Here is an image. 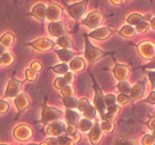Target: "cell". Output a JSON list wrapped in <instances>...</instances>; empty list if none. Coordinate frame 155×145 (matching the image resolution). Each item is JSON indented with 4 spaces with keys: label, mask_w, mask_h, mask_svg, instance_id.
<instances>
[{
    "label": "cell",
    "mask_w": 155,
    "mask_h": 145,
    "mask_svg": "<svg viewBox=\"0 0 155 145\" xmlns=\"http://www.w3.org/2000/svg\"><path fill=\"white\" fill-rule=\"evenodd\" d=\"M85 39H86V57L89 62L94 63L109 54L92 45L88 39L87 36H86Z\"/></svg>",
    "instance_id": "cell-1"
},
{
    "label": "cell",
    "mask_w": 155,
    "mask_h": 145,
    "mask_svg": "<svg viewBox=\"0 0 155 145\" xmlns=\"http://www.w3.org/2000/svg\"><path fill=\"white\" fill-rule=\"evenodd\" d=\"M64 113L61 110H57L54 107H49L45 104L42 107L41 122H43L44 124H46L49 122H55L58 119H61Z\"/></svg>",
    "instance_id": "cell-2"
},
{
    "label": "cell",
    "mask_w": 155,
    "mask_h": 145,
    "mask_svg": "<svg viewBox=\"0 0 155 145\" xmlns=\"http://www.w3.org/2000/svg\"><path fill=\"white\" fill-rule=\"evenodd\" d=\"M93 79V82H94V89H95V99H94V105H95V108L99 112L101 116L105 113L106 109H107V107L105 105V103H104V96L102 93V91L100 89L98 85L97 84L96 81H95V79L92 77Z\"/></svg>",
    "instance_id": "cell-3"
},
{
    "label": "cell",
    "mask_w": 155,
    "mask_h": 145,
    "mask_svg": "<svg viewBox=\"0 0 155 145\" xmlns=\"http://www.w3.org/2000/svg\"><path fill=\"white\" fill-rule=\"evenodd\" d=\"M155 45L151 41H145L138 45V51L142 57L147 60H152L155 56Z\"/></svg>",
    "instance_id": "cell-4"
},
{
    "label": "cell",
    "mask_w": 155,
    "mask_h": 145,
    "mask_svg": "<svg viewBox=\"0 0 155 145\" xmlns=\"http://www.w3.org/2000/svg\"><path fill=\"white\" fill-rule=\"evenodd\" d=\"M103 21V16L98 11H94L87 15L83 21V24L89 28L95 29L99 27Z\"/></svg>",
    "instance_id": "cell-5"
},
{
    "label": "cell",
    "mask_w": 155,
    "mask_h": 145,
    "mask_svg": "<svg viewBox=\"0 0 155 145\" xmlns=\"http://www.w3.org/2000/svg\"><path fill=\"white\" fill-rule=\"evenodd\" d=\"M87 4V1H83L68 6V12H69L70 15L76 20L80 18L83 16V14L86 12Z\"/></svg>",
    "instance_id": "cell-6"
},
{
    "label": "cell",
    "mask_w": 155,
    "mask_h": 145,
    "mask_svg": "<svg viewBox=\"0 0 155 145\" xmlns=\"http://www.w3.org/2000/svg\"><path fill=\"white\" fill-rule=\"evenodd\" d=\"M24 82H25V80L24 81H19L17 79L12 78L9 82L4 98H14V97H16L20 92V91H21L23 84Z\"/></svg>",
    "instance_id": "cell-7"
},
{
    "label": "cell",
    "mask_w": 155,
    "mask_h": 145,
    "mask_svg": "<svg viewBox=\"0 0 155 145\" xmlns=\"http://www.w3.org/2000/svg\"><path fill=\"white\" fill-rule=\"evenodd\" d=\"M27 45L32 46L39 51H48L52 49L54 45V42L46 38H40L34 42L27 43Z\"/></svg>",
    "instance_id": "cell-8"
},
{
    "label": "cell",
    "mask_w": 155,
    "mask_h": 145,
    "mask_svg": "<svg viewBox=\"0 0 155 145\" xmlns=\"http://www.w3.org/2000/svg\"><path fill=\"white\" fill-rule=\"evenodd\" d=\"M14 134L18 140L25 141L29 140L33 135L32 129L29 126L25 125H18L14 131Z\"/></svg>",
    "instance_id": "cell-9"
},
{
    "label": "cell",
    "mask_w": 155,
    "mask_h": 145,
    "mask_svg": "<svg viewBox=\"0 0 155 145\" xmlns=\"http://www.w3.org/2000/svg\"><path fill=\"white\" fill-rule=\"evenodd\" d=\"M145 83H146V79H144L143 81L137 82V84L135 85L133 88H131V90L130 92V98L131 102L140 99L143 96L144 94H145Z\"/></svg>",
    "instance_id": "cell-10"
},
{
    "label": "cell",
    "mask_w": 155,
    "mask_h": 145,
    "mask_svg": "<svg viewBox=\"0 0 155 145\" xmlns=\"http://www.w3.org/2000/svg\"><path fill=\"white\" fill-rule=\"evenodd\" d=\"M48 31L51 36L54 37H60V36H64L67 33L66 25L64 23L61 21H57V22H51L48 25Z\"/></svg>",
    "instance_id": "cell-11"
},
{
    "label": "cell",
    "mask_w": 155,
    "mask_h": 145,
    "mask_svg": "<svg viewBox=\"0 0 155 145\" xmlns=\"http://www.w3.org/2000/svg\"><path fill=\"white\" fill-rule=\"evenodd\" d=\"M63 9L55 3H51L46 8L45 18L54 22L56 20L59 19L62 16Z\"/></svg>",
    "instance_id": "cell-12"
},
{
    "label": "cell",
    "mask_w": 155,
    "mask_h": 145,
    "mask_svg": "<svg viewBox=\"0 0 155 145\" xmlns=\"http://www.w3.org/2000/svg\"><path fill=\"white\" fill-rule=\"evenodd\" d=\"M15 104L18 110V115L22 113L30 106V100L24 93L17 95L15 99Z\"/></svg>",
    "instance_id": "cell-13"
},
{
    "label": "cell",
    "mask_w": 155,
    "mask_h": 145,
    "mask_svg": "<svg viewBox=\"0 0 155 145\" xmlns=\"http://www.w3.org/2000/svg\"><path fill=\"white\" fill-rule=\"evenodd\" d=\"M114 31L109 28H106V27H102V28H98L92 31V33H89V36L94 38L98 40H105V39H108L112 34H113Z\"/></svg>",
    "instance_id": "cell-14"
},
{
    "label": "cell",
    "mask_w": 155,
    "mask_h": 145,
    "mask_svg": "<svg viewBox=\"0 0 155 145\" xmlns=\"http://www.w3.org/2000/svg\"><path fill=\"white\" fill-rule=\"evenodd\" d=\"M103 136H104V133L101 131V127L98 123H96L95 126L92 127V131L89 133V137H90L92 144L98 145L102 140Z\"/></svg>",
    "instance_id": "cell-15"
},
{
    "label": "cell",
    "mask_w": 155,
    "mask_h": 145,
    "mask_svg": "<svg viewBox=\"0 0 155 145\" xmlns=\"http://www.w3.org/2000/svg\"><path fill=\"white\" fill-rule=\"evenodd\" d=\"M65 124L63 122H60V121H55L53 122L48 125V128H47V132L48 134L52 136H56L60 134L63 131H64L65 129Z\"/></svg>",
    "instance_id": "cell-16"
},
{
    "label": "cell",
    "mask_w": 155,
    "mask_h": 145,
    "mask_svg": "<svg viewBox=\"0 0 155 145\" xmlns=\"http://www.w3.org/2000/svg\"><path fill=\"white\" fill-rule=\"evenodd\" d=\"M114 72L115 74V76L117 78L118 80L120 82L126 81L129 76V68L127 66L125 65H121V64H116L115 67L113 69Z\"/></svg>",
    "instance_id": "cell-17"
},
{
    "label": "cell",
    "mask_w": 155,
    "mask_h": 145,
    "mask_svg": "<svg viewBox=\"0 0 155 145\" xmlns=\"http://www.w3.org/2000/svg\"><path fill=\"white\" fill-rule=\"evenodd\" d=\"M45 14H46V6L45 5L40 3V4L36 5L33 8V11H32L30 14L32 16L35 17L36 18H37L39 21H44V20L45 18Z\"/></svg>",
    "instance_id": "cell-18"
},
{
    "label": "cell",
    "mask_w": 155,
    "mask_h": 145,
    "mask_svg": "<svg viewBox=\"0 0 155 145\" xmlns=\"http://www.w3.org/2000/svg\"><path fill=\"white\" fill-rule=\"evenodd\" d=\"M86 66V63L84 60L81 57H76L72 60L70 63V68L72 71L76 72H79L83 71Z\"/></svg>",
    "instance_id": "cell-19"
},
{
    "label": "cell",
    "mask_w": 155,
    "mask_h": 145,
    "mask_svg": "<svg viewBox=\"0 0 155 145\" xmlns=\"http://www.w3.org/2000/svg\"><path fill=\"white\" fill-rule=\"evenodd\" d=\"M65 119L67 120L68 123L77 125V123L80 121V115L74 110H71V109H67L66 112H65Z\"/></svg>",
    "instance_id": "cell-20"
},
{
    "label": "cell",
    "mask_w": 155,
    "mask_h": 145,
    "mask_svg": "<svg viewBox=\"0 0 155 145\" xmlns=\"http://www.w3.org/2000/svg\"><path fill=\"white\" fill-rule=\"evenodd\" d=\"M57 44L63 48V49L68 50L73 47V42L68 36H62L58 38Z\"/></svg>",
    "instance_id": "cell-21"
},
{
    "label": "cell",
    "mask_w": 155,
    "mask_h": 145,
    "mask_svg": "<svg viewBox=\"0 0 155 145\" xmlns=\"http://www.w3.org/2000/svg\"><path fill=\"white\" fill-rule=\"evenodd\" d=\"M55 52L58 54L59 57L63 61H69L70 60L73 58L75 56V54L72 52L70 50L66 49H60V50H55Z\"/></svg>",
    "instance_id": "cell-22"
},
{
    "label": "cell",
    "mask_w": 155,
    "mask_h": 145,
    "mask_svg": "<svg viewBox=\"0 0 155 145\" xmlns=\"http://www.w3.org/2000/svg\"><path fill=\"white\" fill-rule=\"evenodd\" d=\"M119 34L125 38H132L136 36V31L131 26L126 25L120 30Z\"/></svg>",
    "instance_id": "cell-23"
},
{
    "label": "cell",
    "mask_w": 155,
    "mask_h": 145,
    "mask_svg": "<svg viewBox=\"0 0 155 145\" xmlns=\"http://www.w3.org/2000/svg\"><path fill=\"white\" fill-rule=\"evenodd\" d=\"M14 41H15V36L11 33H6L0 39L1 45H2L4 47L12 46L14 43Z\"/></svg>",
    "instance_id": "cell-24"
},
{
    "label": "cell",
    "mask_w": 155,
    "mask_h": 145,
    "mask_svg": "<svg viewBox=\"0 0 155 145\" xmlns=\"http://www.w3.org/2000/svg\"><path fill=\"white\" fill-rule=\"evenodd\" d=\"M2 65L5 66H9L15 61V57L10 53H4L1 57Z\"/></svg>",
    "instance_id": "cell-25"
},
{
    "label": "cell",
    "mask_w": 155,
    "mask_h": 145,
    "mask_svg": "<svg viewBox=\"0 0 155 145\" xmlns=\"http://www.w3.org/2000/svg\"><path fill=\"white\" fill-rule=\"evenodd\" d=\"M144 21V17L142 16L140 14H134L130 15V17L127 19V22L129 23L131 25H139V24H141L142 22H143Z\"/></svg>",
    "instance_id": "cell-26"
},
{
    "label": "cell",
    "mask_w": 155,
    "mask_h": 145,
    "mask_svg": "<svg viewBox=\"0 0 155 145\" xmlns=\"http://www.w3.org/2000/svg\"><path fill=\"white\" fill-rule=\"evenodd\" d=\"M64 104L68 108L74 109L76 108L78 104V100L74 97H69V98H62Z\"/></svg>",
    "instance_id": "cell-27"
},
{
    "label": "cell",
    "mask_w": 155,
    "mask_h": 145,
    "mask_svg": "<svg viewBox=\"0 0 155 145\" xmlns=\"http://www.w3.org/2000/svg\"><path fill=\"white\" fill-rule=\"evenodd\" d=\"M92 127H93V123H92V121L88 120L86 119H83L79 123L78 128L82 131H88L92 129Z\"/></svg>",
    "instance_id": "cell-28"
},
{
    "label": "cell",
    "mask_w": 155,
    "mask_h": 145,
    "mask_svg": "<svg viewBox=\"0 0 155 145\" xmlns=\"http://www.w3.org/2000/svg\"><path fill=\"white\" fill-rule=\"evenodd\" d=\"M83 114H84V116L86 118V119L90 120V119L95 118V116H96V109L95 108L94 106L90 105L83 112Z\"/></svg>",
    "instance_id": "cell-29"
},
{
    "label": "cell",
    "mask_w": 155,
    "mask_h": 145,
    "mask_svg": "<svg viewBox=\"0 0 155 145\" xmlns=\"http://www.w3.org/2000/svg\"><path fill=\"white\" fill-rule=\"evenodd\" d=\"M74 94H75V90L71 85H67L61 89V95H63L64 98L73 97Z\"/></svg>",
    "instance_id": "cell-30"
},
{
    "label": "cell",
    "mask_w": 155,
    "mask_h": 145,
    "mask_svg": "<svg viewBox=\"0 0 155 145\" xmlns=\"http://www.w3.org/2000/svg\"><path fill=\"white\" fill-rule=\"evenodd\" d=\"M118 89L120 92H122L123 94H127L130 93V90H131V86L130 85L128 82L127 81H123V82H120L119 84L117 85Z\"/></svg>",
    "instance_id": "cell-31"
},
{
    "label": "cell",
    "mask_w": 155,
    "mask_h": 145,
    "mask_svg": "<svg viewBox=\"0 0 155 145\" xmlns=\"http://www.w3.org/2000/svg\"><path fill=\"white\" fill-rule=\"evenodd\" d=\"M101 129L102 131L106 133H112L115 129V125L114 122H104L101 124Z\"/></svg>",
    "instance_id": "cell-32"
},
{
    "label": "cell",
    "mask_w": 155,
    "mask_h": 145,
    "mask_svg": "<svg viewBox=\"0 0 155 145\" xmlns=\"http://www.w3.org/2000/svg\"><path fill=\"white\" fill-rule=\"evenodd\" d=\"M90 105V103H89V101L86 98H83V99L78 101L77 107L80 111L84 112Z\"/></svg>",
    "instance_id": "cell-33"
},
{
    "label": "cell",
    "mask_w": 155,
    "mask_h": 145,
    "mask_svg": "<svg viewBox=\"0 0 155 145\" xmlns=\"http://www.w3.org/2000/svg\"><path fill=\"white\" fill-rule=\"evenodd\" d=\"M51 69L54 71L55 72L59 74H65L66 72H68V69H69V66H68L65 63H61V64L57 65V66H54Z\"/></svg>",
    "instance_id": "cell-34"
},
{
    "label": "cell",
    "mask_w": 155,
    "mask_h": 145,
    "mask_svg": "<svg viewBox=\"0 0 155 145\" xmlns=\"http://www.w3.org/2000/svg\"><path fill=\"white\" fill-rule=\"evenodd\" d=\"M104 103H105V105L107 107H110L111 106L116 104L117 98L114 95H107L106 96H104Z\"/></svg>",
    "instance_id": "cell-35"
},
{
    "label": "cell",
    "mask_w": 155,
    "mask_h": 145,
    "mask_svg": "<svg viewBox=\"0 0 155 145\" xmlns=\"http://www.w3.org/2000/svg\"><path fill=\"white\" fill-rule=\"evenodd\" d=\"M58 145H74L72 139L66 137V136H61L57 139Z\"/></svg>",
    "instance_id": "cell-36"
},
{
    "label": "cell",
    "mask_w": 155,
    "mask_h": 145,
    "mask_svg": "<svg viewBox=\"0 0 155 145\" xmlns=\"http://www.w3.org/2000/svg\"><path fill=\"white\" fill-rule=\"evenodd\" d=\"M77 128H78V126L77 125H75V124H71V123H68V125L65 126L64 131L66 132L67 134L68 135H73L76 131H77Z\"/></svg>",
    "instance_id": "cell-37"
},
{
    "label": "cell",
    "mask_w": 155,
    "mask_h": 145,
    "mask_svg": "<svg viewBox=\"0 0 155 145\" xmlns=\"http://www.w3.org/2000/svg\"><path fill=\"white\" fill-rule=\"evenodd\" d=\"M150 29V24L146 21H143L136 26V30L139 33H146Z\"/></svg>",
    "instance_id": "cell-38"
},
{
    "label": "cell",
    "mask_w": 155,
    "mask_h": 145,
    "mask_svg": "<svg viewBox=\"0 0 155 145\" xmlns=\"http://www.w3.org/2000/svg\"><path fill=\"white\" fill-rule=\"evenodd\" d=\"M26 76H27V80L30 82L35 81L37 79L38 74L37 72H34L31 69H27L26 70Z\"/></svg>",
    "instance_id": "cell-39"
},
{
    "label": "cell",
    "mask_w": 155,
    "mask_h": 145,
    "mask_svg": "<svg viewBox=\"0 0 155 145\" xmlns=\"http://www.w3.org/2000/svg\"><path fill=\"white\" fill-rule=\"evenodd\" d=\"M65 85H67V83L63 77H58L54 81V86L58 89H62Z\"/></svg>",
    "instance_id": "cell-40"
},
{
    "label": "cell",
    "mask_w": 155,
    "mask_h": 145,
    "mask_svg": "<svg viewBox=\"0 0 155 145\" xmlns=\"http://www.w3.org/2000/svg\"><path fill=\"white\" fill-rule=\"evenodd\" d=\"M117 101L120 104H126L127 103H129L130 101V96H128L127 95L125 94H121V95H118L117 98Z\"/></svg>",
    "instance_id": "cell-41"
},
{
    "label": "cell",
    "mask_w": 155,
    "mask_h": 145,
    "mask_svg": "<svg viewBox=\"0 0 155 145\" xmlns=\"http://www.w3.org/2000/svg\"><path fill=\"white\" fill-rule=\"evenodd\" d=\"M64 79L66 82L67 85H71L74 82L75 79V76L73 73L72 72H68L64 74Z\"/></svg>",
    "instance_id": "cell-42"
},
{
    "label": "cell",
    "mask_w": 155,
    "mask_h": 145,
    "mask_svg": "<svg viewBox=\"0 0 155 145\" xmlns=\"http://www.w3.org/2000/svg\"><path fill=\"white\" fill-rule=\"evenodd\" d=\"M143 145H154V137L150 134H147L142 140Z\"/></svg>",
    "instance_id": "cell-43"
},
{
    "label": "cell",
    "mask_w": 155,
    "mask_h": 145,
    "mask_svg": "<svg viewBox=\"0 0 155 145\" xmlns=\"http://www.w3.org/2000/svg\"><path fill=\"white\" fill-rule=\"evenodd\" d=\"M107 111H108L107 113H111V114L115 115V116H117L120 113V107L118 104H114V105L111 106V107H107Z\"/></svg>",
    "instance_id": "cell-44"
},
{
    "label": "cell",
    "mask_w": 155,
    "mask_h": 145,
    "mask_svg": "<svg viewBox=\"0 0 155 145\" xmlns=\"http://www.w3.org/2000/svg\"><path fill=\"white\" fill-rule=\"evenodd\" d=\"M102 119L107 122H114L117 119V116L111 114V113H104L102 116Z\"/></svg>",
    "instance_id": "cell-45"
},
{
    "label": "cell",
    "mask_w": 155,
    "mask_h": 145,
    "mask_svg": "<svg viewBox=\"0 0 155 145\" xmlns=\"http://www.w3.org/2000/svg\"><path fill=\"white\" fill-rule=\"evenodd\" d=\"M9 104L3 100H0V113H5L8 110Z\"/></svg>",
    "instance_id": "cell-46"
},
{
    "label": "cell",
    "mask_w": 155,
    "mask_h": 145,
    "mask_svg": "<svg viewBox=\"0 0 155 145\" xmlns=\"http://www.w3.org/2000/svg\"><path fill=\"white\" fill-rule=\"evenodd\" d=\"M30 69H32L34 72H37L42 69V65L37 61H34L31 63V66H30Z\"/></svg>",
    "instance_id": "cell-47"
},
{
    "label": "cell",
    "mask_w": 155,
    "mask_h": 145,
    "mask_svg": "<svg viewBox=\"0 0 155 145\" xmlns=\"http://www.w3.org/2000/svg\"><path fill=\"white\" fill-rule=\"evenodd\" d=\"M145 102L149 103L151 104H155V92H152L151 94L149 95V96L145 100Z\"/></svg>",
    "instance_id": "cell-48"
},
{
    "label": "cell",
    "mask_w": 155,
    "mask_h": 145,
    "mask_svg": "<svg viewBox=\"0 0 155 145\" xmlns=\"http://www.w3.org/2000/svg\"><path fill=\"white\" fill-rule=\"evenodd\" d=\"M45 142L46 143L47 145H58L57 139L54 138V137H50V138H48Z\"/></svg>",
    "instance_id": "cell-49"
},
{
    "label": "cell",
    "mask_w": 155,
    "mask_h": 145,
    "mask_svg": "<svg viewBox=\"0 0 155 145\" xmlns=\"http://www.w3.org/2000/svg\"><path fill=\"white\" fill-rule=\"evenodd\" d=\"M71 137H72V140L73 141H75V142H79L81 139V134L79 131H76L73 135H71Z\"/></svg>",
    "instance_id": "cell-50"
},
{
    "label": "cell",
    "mask_w": 155,
    "mask_h": 145,
    "mask_svg": "<svg viewBox=\"0 0 155 145\" xmlns=\"http://www.w3.org/2000/svg\"><path fill=\"white\" fill-rule=\"evenodd\" d=\"M147 125H148V127L150 129H154V116H152L151 119H149V120L147 122Z\"/></svg>",
    "instance_id": "cell-51"
},
{
    "label": "cell",
    "mask_w": 155,
    "mask_h": 145,
    "mask_svg": "<svg viewBox=\"0 0 155 145\" xmlns=\"http://www.w3.org/2000/svg\"><path fill=\"white\" fill-rule=\"evenodd\" d=\"M148 76L151 79V84H152V89L154 88V72H148Z\"/></svg>",
    "instance_id": "cell-52"
},
{
    "label": "cell",
    "mask_w": 155,
    "mask_h": 145,
    "mask_svg": "<svg viewBox=\"0 0 155 145\" xmlns=\"http://www.w3.org/2000/svg\"><path fill=\"white\" fill-rule=\"evenodd\" d=\"M5 48L2 45L0 44V56L2 55L5 53Z\"/></svg>",
    "instance_id": "cell-53"
},
{
    "label": "cell",
    "mask_w": 155,
    "mask_h": 145,
    "mask_svg": "<svg viewBox=\"0 0 155 145\" xmlns=\"http://www.w3.org/2000/svg\"><path fill=\"white\" fill-rule=\"evenodd\" d=\"M151 18V14H147L145 17H144V21H150Z\"/></svg>",
    "instance_id": "cell-54"
},
{
    "label": "cell",
    "mask_w": 155,
    "mask_h": 145,
    "mask_svg": "<svg viewBox=\"0 0 155 145\" xmlns=\"http://www.w3.org/2000/svg\"><path fill=\"white\" fill-rule=\"evenodd\" d=\"M154 21H155V18H153L151 20V25H150V27L151 26V27H152L153 30H154L155 29V27H154Z\"/></svg>",
    "instance_id": "cell-55"
},
{
    "label": "cell",
    "mask_w": 155,
    "mask_h": 145,
    "mask_svg": "<svg viewBox=\"0 0 155 145\" xmlns=\"http://www.w3.org/2000/svg\"><path fill=\"white\" fill-rule=\"evenodd\" d=\"M111 2L113 3V4L116 5H120L121 3H122V1H120H120L115 2V1H113V0H112V1H111Z\"/></svg>",
    "instance_id": "cell-56"
},
{
    "label": "cell",
    "mask_w": 155,
    "mask_h": 145,
    "mask_svg": "<svg viewBox=\"0 0 155 145\" xmlns=\"http://www.w3.org/2000/svg\"><path fill=\"white\" fill-rule=\"evenodd\" d=\"M2 66V61H1V57H0V67H1Z\"/></svg>",
    "instance_id": "cell-57"
},
{
    "label": "cell",
    "mask_w": 155,
    "mask_h": 145,
    "mask_svg": "<svg viewBox=\"0 0 155 145\" xmlns=\"http://www.w3.org/2000/svg\"><path fill=\"white\" fill-rule=\"evenodd\" d=\"M28 145H38V144H28Z\"/></svg>",
    "instance_id": "cell-58"
},
{
    "label": "cell",
    "mask_w": 155,
    "mask_h": 145,
    "mask_svg": "<svg viewBox=\"0 0 155 145\" xmlns=\"http://www.w3.org/2000/svg\"><path fill=\"white\" fill-rule=\"evenodd\" d=\"M0 145H5V144H0Z\"/></svg>",
    "instance_id": "cell-59"
}]
</instances>
